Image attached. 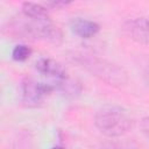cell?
Returning a JSON list of instances; mask_svg holds the SVG:
<instances>
[{"label": "cell", "instance_id": "obj_1", "mask_svg": "<svg viewBox=\"0 0 149 149\" xmlns=\"http://www.w3.org/2000/svg\"><path fill=\"white\" fill-rule=\"evenodd\" d=\"M3 31L20 38L42 40L55 44H58L62 41V31L57 26L51 23L50 20H38L26 15L8 21Z\"/></svg>", "mask_w": 149, "mask_h": 149}, {"label": "cell", "instance_id": "obj_2", "mask_svg": "<svg viewBox=\"0 0 149 149\" xmlns=\"http://www.w3.org/2000/svg\"><path fill=\"white\" fill-rule=\"evenodd\" d=\"M73 58L92 74L109 85H123L127 81V73L125 72V70L108 61L83 54L76 55L73 56Z\"/></svg>", "mask_w": 149, "mask_h": 149}, {"label": "cell", "instance_id": "obj_3", "mask_svg": "<svg viewBox=\"0 0 149 149\" xmlns=\"http://www.w3.org/2000/svg\"><path fill=\"white\" fill-rule=\"evenodd\" d=\"M95 126L107 136H120L132 129L133 120L125 109L116 106H108L97 113Z\"/></svg>", "mask_w": 149, "mask_h": 149}, {"label": "cell", "instance_id": "obj_4", "mask_svg": "<svg viewBox=\"0 0 149 149\" xmlns=\"http://www.w3.org/2000/svg\"><path fill=\"white\" fill-rule=\"evenodd\" d=\"M55 87L50 84L37 81L31 78H27L22 81V102L28 107L38 106L47 95H49Z\"/></svg>", "mask_w": 149, "mask_h": 149}, {"label": "cell", "instance_id": "obj_5", "mask_svg": "<svg viewBox=\"0 0 149 149\" xmlns=\"http://www.w3.org/2000/svg\"><path fill=\"white\" fill-rule=\"evenodd\" d=\"M122 30L132 40L149 47V19L136 17L127 20L122 24Z\"/></svg>", "mask_w": 149, "mask_h": 149}, {"label": "cell", "instance_id": "obj_6", "mask_svg": "<svg viewBox=\"0 0 149 149\" xmlns=\"http://www.w3.org/2000/svg\"><path fill=\"white\" fill-rule=\"evenodd\" d=\"M35 68L40 73L52 78L55 80V84L68 78V73L63 65L51 58H40L36 62Z\"/></svg>", "mask_w": 149, "mask_h": 149}, {"label": "cell", "instance_id": "obj_7", "mask_svg": "<svg viewBox=\"0 0 149 149\" xmlns=\"http://www.w3.org/2000/svg\"><path fill=\"white\" fill-rule=\"evenodd\" d=\"M71 29L76 35L83 38H88L99 31V26L93 21L81 17H76L71 21Z\"/></svg>", "mask_w": 149, "mask_h": 149}, {"label": "cell", "instance_id": "obj_8", "mask_svg": "<svg viewBox=\"0 0 149 149\" xmlns=\"http://www.w3.org/2000/svg\"><path fill=\"white\" fill-rule=\"evenodd\" d=\"M22 12H23V15H26L28 17L38 19V20H50L45 7H43L40 3L24 2L22 5Z\"/></svg>", "mask_w": 149, "mask_h": 149}, {"label": "cell", "instance_id": "obj_9", "mask_svg": "<svg viewBox=\"0 0 149 149\" xmlns=\"http://www.w3.org/2000/svg\"><path fill=\"white\" fill-rule=\"evenodd\" d=\"M30 54H31V49L28 45L19 44L13 49L12 57H13V59H15L17 62H23L30 56Z\"/></svg>", "mask_w": 149, "mask_h": 149}, {"label": "cell", "instance_id": "obj_10", "mask_svg": "<svg viewBox=\"0 0 149 149\" xmlns=\"http://www.w3.org/2000/svg\"><path fill=\"white\" fill-rule=\"evenodd\" d=\"M141 129H142V133L149 139V116L142 119V121H141Z\"/></svg>", "mask_w": 149, "mask_h": 149}, {"label": "cell", "instance_id": "obj_11", "mask_svg": "<svg viewBox=\"0 0 149 149\" xmlns=\"http://www.w3.org/2000/svg\"><path fill=\"white\" fill-rule=\"evenodd\" d=\"M104 149H134V148H129V147H125L121 144H116V143H108L104 147Z\"/></svg>", "mask_w": 149, "mask_h": 149}, {"label": "cell", "instance_id": "obj_12", "mask_svg": "<svg viewBox=\"0 0 149 149\" xmlns=\"http://www.w3.org/2000/svg\"><path fill=\"white\" fill-rule=\"evenodd\" d=\"M144 78H146V81H147V84L149 85V66L146 69V72H144Z\"/></svg>", "mask_w": 149, "mask_h": 149}, {"label": "cell", "instance_id": "obj_13", "mask_svg": "<svg viewBox=\"0 0 149 149\" xmlns=\"http://www.w3.org/2000/svg\"><path fill=\"white\" fill-rule=\"evenodd\" d=\"M52 149H63V148H61V147H55V148H52Z\"/></svg>", "mask_w": 149, "mask_h": 149}]
</instances>
